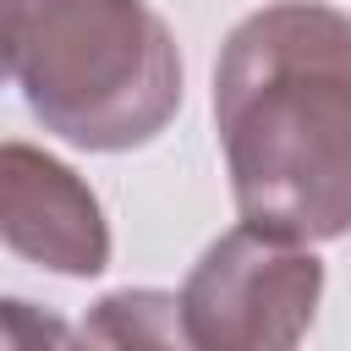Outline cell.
<instances>
[{"instance_id": "6da1fadb", "label": "cell", "mask_w": 351, "mask_h": 351, "mask_svg": "<svg viewBox=\"0 0 351 351\" xmlns=\"http://www.w3.org/2000/svg\"><path fill=\"white\" fill-rule=\"evenodd\" d=\"M214 126L241 225L285 241L351 230V16L280 0L241 16L214 66Z\"/></svg>"}, {"instance_id": "7a4b0ae2", "label": "cell", "mask_w": 351, "mask_h": 351, "mask_svg": "<svg viewBox=\"0 0 351 351\" xmlns=\"http://www.w3.org/2000/svg\"><path fill=\"white\" fill-rule=\"evenodd\" d=\"M16 82L44 132L121 154L176 121L181 49L148 0H22Z\"/></svg>"}, {"instance_id": "3957f363", "label": "cell", "mask_w": 351, "mask_h": 351, "mask_svg": "<svg viewBox=\"0 0 351 351\" xmlns=\"http://www.w3.org/2000/svg\"><path fill=\"white\" fill-rule=\"evenodd\" d=\"M324 296L313 247L236 225L203 247L181 285V324L192 351H296Z\"/></svg>"}, {"instance_id": "277c9868", "label": "cell", "mask_w": 351, "mask_h": 351, "mask_svg": "<svg viewBox=\"0 0 351 351\" xmlns=\"http://www.w3.org/2000/svg\"><path fill=\"white\" fill-rule=\"evenodd\" d=\"M0 241L71 280L110 263V225L93 186L33 143H0Z\"/></svg>"}, {"instance_id": "5b68a950", "label": "cell", "mask_w": 351, "mask_h": 351, "mask_svg": "<svg viewBox=\"0 0 351 351\" xmlns=\"http://www.w3.org/2000/svg\"><path fill=\"white\" fill-rule=\"evenodd\" d=\"M77 351H192L181 324V296L154 285H126L99 296L77 329Z\"/></svg>"}, {"instance_id": "8992f818", "label": "cell", "mask_w": 351, "mask_h": 351, "mask_svg": "<svg viewBox=\"0 0 351 351\" xmlns=\"http://www.w3.org/2000/svg\"><path fill=\"white\" fill-rule=\"evenodd\" d=\"M0 351H77V335L55 313L22 296H0Z\"/></svg>"}, {"instance_id": "52a82bcc", "label": "cell", "mask_w": 351, "mask_h": 351, "mask_svg": "<svg viewBox=\"0 0 351 351\" xmlns=\"http://www.w3.org/2000/svg\"><path fill=\"white\" fill-rule=\"evenodd\" d=\"M16 22H22V0H0V82L16 71Z\"/></svg>"}]
</instances>
